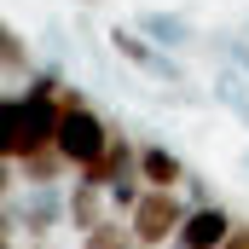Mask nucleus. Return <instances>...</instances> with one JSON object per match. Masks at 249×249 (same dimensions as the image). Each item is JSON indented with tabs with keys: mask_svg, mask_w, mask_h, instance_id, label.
I'll use <instances>...</instances> for the list:
<instances>
[{
	"mask_svg": "<svg viewBox=\"0 0 249 249\" xmlns=\"http://www.w3.org/2000/svg\"><path fill=\"white\" fill-rule=\"evenodd\" d=\"M186 214H191L186 191H151V186H145L139 209L127 214V232L139 238V249H174V244H180Z\"/></svg>",
	"mask_w": 249,
	"mask_h": 249,
	"instance_id": "nucleus-1",
	"label": "nucleus"
},
{
	"mask_svg": "<svg viewBox=\"0 0 249 249\" xmlns=\"http://www.w3.org/2000/svg\"><path fill=\"white\" fill-rule=\"evenodd\" d=\"M110 139H116V127L105 122L99 110H70V116H58V139H53V145L64 151V162L81 174V168H87Z\"/></svg>",
	"mask_w": 249,
	"mask_h": 249,
	"instance_id": "nucleus-2",
	"label": "nucleus"
},
{
	"mask_svg": "<svg viewBox=\"0 0 249 249\" xmlns=\"http://www.w3.org/2000/svg\"><path fill=\"white\" fill-rule=\"evenodd\" d=\"M75 180H81V186H105V191H116L122 180H139V145H133L127 133H116V139H110Z\"/></svg>",
	"mask_w": 249,
	"mask_h": 249,
	"instance_id": "nucleus-3",
	"label": "nucleus"
},
{
	"mask_svg": "<svg viewBox=\"0 0 249 249\" xmlns=\"http://www.w3.org/2000/svg\"><path fill=\"white\" fill-rule=\"evenodd\" d=\"M18 220H23L29 238H53L64 220H70V209H64V186H29L23 197H18Z\"/></svg>",
	"mask_w": 249,
	"mask_h": 249,
	"instance_id": "nucleus-4",
	"label": "nucleus"
},
{
	"mask_svg": "<svg viewBox=\"0 0 249 249\" xmlns=\"http://www.w3.org/2000/svg\"><path fill=\"white\" fill-rule=\"evenodd\" d=\"M232 232H238V214L226 203H203V209H191L186 226H180V249H226Z\"/></svg>",
	"mask_w": 249,
	"mask_h": 249,
	"instance_id": "nucleus-5",
	"label": "nucleus"
},
{
	"mask_svg": "<svg viewBox=\"0 0 249 249\" xmlns=\"http://www.w3.org/2000/svg\"><path fill=\"white\" fill-rule=\"evenodd\" d=\"M64 209H70V226H75L81 238L99 232L105 220H116V214H110V191H105V186H81V180L64 191Z\"/></svg>",
	"mask_w": 249,
	"mask_h": 249,
	"instance_id": "nucleus-6",
	"label": "nucleus"
},
{
	"mask_svg": "<svg viewBox=\"0 0 249 249\" xmlns=\"http://www.w3.org/2000/svg\"><path fill=\"white\" fill-rule=\"evenodd\" d=\"M139 180L151 191H180L191 174H186V162H180L168 145H139Z\"/></svg>",
	"mask_w": 249,
	"mask_h": 249,
	"instance_id": "nucleus-7",
	"label": "nucleus"
},
{
	"mask_svg": "<svg viewBox=\"0 0 249 249\" xmlns=\"http://www.w3.org/2000/svg\"><path fill=\"white\" fill-rule=\"evenodd\" d=\"M70 174H75V168L64 162L58 145H47V151H35L29 162H18V180H23V191H29V186H64Z\"/></svg>",
	"mask_w": 249,
	"mask_h": 249,
	"instance_id": "nucleus-8",
	"label": "nucleus"
},
{
	"mask_svg": "<svg viewBox=\"0 0 249 249\" xmlns=\"http://www.w3.org/2000/svg\"><path fill=\"white\" fill-rule=\"evenodd\" d=\"M0 64H6V87H12V93H18L35 70H41V64L29 58V41H23L18 29H0Z\"/></svg>",
	"mask_w": 249,
	"mask_h": 249,
	"instance_id": "nucleus-9",
	"label": "nucleus"
},
{
	"mask_svg": "<svg viewBox=\"0 0 249 249\" xmlns=\"http://www.w3.org/2000/svg\"><path fill=\"white\" fill-rule=\"evenodd\" d=\"M110 47H116V58L133 64V70H162V64H157V41H151V35H139V29H127V23L110 29Z\"/></svg>",
	"mask_w": 249,
	"mask_h": 249,
	"instance_id": "nucleus-10",
	"label": "nucleus"
},
{
	"mask_svg": "<svg viewBox=\"0 0 249 249\" xmlns=\"http://www.w3.org/2000/svg\"><path fill=\"white\" fill-rule=\"evenodd\" d=\"M139 35H151L157 47H186L191 23L186 18H168V12H145V18H139Z\"/></svg>",
	"mask_w": 249,
	"mask_h": 249,
	"instance_id": "nucleus-11",
	"label": "nucleus"
},
{
	"mask_svg": "<svg viewBox=\"0 0 249 249\" xmlns=\"http://www.w3.org/2000/svg\"><path fill=\"white\" fill-rule=\"evenodd\" d=\"M81 249H139V238L127 232V220H105L99 232H87Z\"/></svg>",
	"mask_w": 249,
	"mask_h": 249,
	"instance_id": "nucleus-12",
	"label": "nucleus"
},
{
	"mask_svg": "<svg viewBox=\"0 0 249 249\" xmlns=\"http://www.w3.org/2000/svg\"><path fill=\"white\" fill-rule=\"evenodd\" d=\"M58 110H64V116H70V110H93V99H87V93H81V87L70 81V87L58 93Z\"/></svg>",
	"mask_w": 249,
	"mask_h": 249,
	"instance_id": "nucleus-13",
	"label": "nucleus"
},
{
	"mask_svg": "<svg viewBox=\"0 0 249 249\" xmlns=\"http://www.w3.org/2000/svg\"><path fill=\"white\" fill-rule=\"evenodd\" d=\"M220 99H226V105H232V110L249 122V99H244V87H238V81H220Z\"/></svg>",
	"mask_w": 249,
	"mask_h": 249,
	"instance_id": "nucleus-14",
	"label": "nucleus"
},
{
	"mask_svg": "<svg viewBox=\"0 0 249 249\" xmlns=\"http://www.w3.org/2000/svg\"><path fill=\"white\" fill-rule=\"evenodd\" d=\"M226 249H249V220H238V232L226 238Z\"/></svg>",
	"mask_w": 249,
	"mask_h": 249,
	"instance_id": "nucleus-15",
	"label": "nucleus"
},
{
	"mask_svg": "<svg viewBox=\"0 0 249 249\" xmlns=\"http://www.w3.org/2000/svg\"><path fill=\"white\" fill-rule=\"evenodd\" d=\"M29 249H47V238H29Z\"/></svg>",
	"mask_w": 249,
	"mask_h": 249,
	"instance_id": "nucleus-16",
	"label": "nucleus"
},
{
	"mask_svg": "<svg viewBox=\"0 0 249 249\" xmlns=\"http://www.w3.org/2000/svg\"><path fill=\"white\" fill-rule=\"evenodd\" d=\"M81 6H99V0H81Z\"/></svg>",
	"mask_w": 249,
	"mask_h": 249,
	"instance_id": "nucleus-17",
	"label": "nucleus"
}]
</instances>
